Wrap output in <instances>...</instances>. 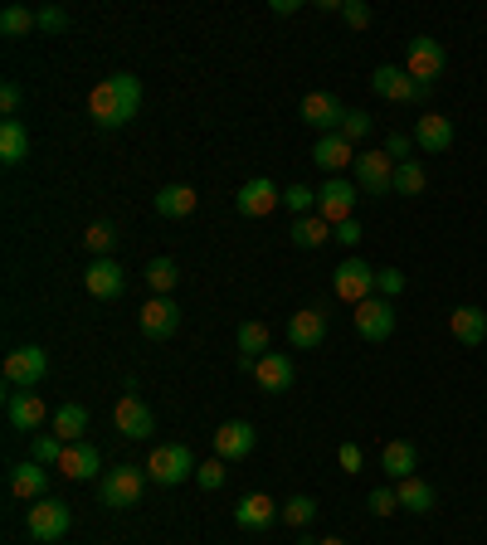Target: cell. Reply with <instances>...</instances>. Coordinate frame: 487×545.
Listing matches in <instances>:
<instances>
[{
  "label": "cell",
  "mask_w": 487,
  "mask_h": 545,
  "mask_svg": "<svg viewBox=\"0 0 487 545\" xmlns=\"http://www.w3.org/2000/svg\"><path fill=\"white\" fill-rule=\"evenodd\" d=\"M142 108V78L137 73H113V78H103L93 93H88V112H93V122L103 127V132H117V127H127L132 117Z\"/></svg>",
  "instance_id": "1"
},
{
  "label": "cell",
  "mask_w": 487,
  "mask_h": 545,
  "mask_svg": "<svg viewBox=\"0 0 487 545\" xmlns=\"http://www.w3.org/2000/svg\"><path fill=\"white\" fill-rule=\"evenodd\" d=\"M69 526H74V511H69V502L39 497V502H30V511H25V531H30V541H39V545L64 541V536H69Z\"/></svg>",
  "instance_id": "2"
},
{
  "label": "cell",
  "mask_w": 487,
  "mask_h": 545,
  "mask_svg": "<svg viewBox=\"0 0 487 545\" xmlns=\"http://www.w3.org/2000/svg\"><path fill=\"white\" fill-rule=\"evenodd\" d=\"M147 468H137V463H122V468H113V473L98 482V502L113 511H127L142 502V492H147Z\"/></svg>",
  "instance_id": "3"
},
{
  "label": "cell",
  "mask_w": 487,
  "mask_h": 545,
  "mask_svg": "<svg viewBox=\"0 0 487 545\" xmlns=\"http://www.w3.org/2000/svg\"><path fill=\"white\" fill-rule=\"evenodd\" d=\"M195 453H190L186 443H161V448H151L147 458V477L156 482V487H176V482H186V477H195Z\"/></svg>",
  "instance_id": "4"
},
{
  "label": "cell",
  "mask_w": 487,
  "mask_h": 545,
  "mask_svg": "<svg viewBox=\"0 0 487 545\" xmlns=\"http://www.w3.org/2000/svg\"><path fill=\"white\" fill-rule=\"evenodd\" d=\"M395 166H400V161H390L385 146H380V151H361L356 166H351L356 190H361V195H390V190H395Z\"/></svg>",
  "instance_id": "5"
},
{
  "label": "cell",
  "mask_w": 487,
  "mask_h": 545,
  "mask_svg": "<svg viewBox=\"0 0 487 545\" xmlns=\"http://www.w3.org/2000/svg\"><path fill=\"white\" fill-rule=\"evenodd\" d=\"M375 273H380V268H371L366 258H341L337 278H332V292H337L341 302L361 307L366 297H375Z\"/></svg>",
  "instance_id": "6"
},
{
  "label": "cell",
  "mask_w": 487,
  "mask_h": 545,
  "mask_svg": "<svg viewBox=\"0 0 487 545\" xmlns=\"http://www.w3.org/2000/svg\"><path fill=\"white\" fill-rule=\"evenodd\" d=\"M356 200H361L356 181H346V176H327V185L317 190V215L337 229V224H346V219H356V215H351V210H356Z\"/></svg>",
  "instance_id": "7"
},
{
  "label": "cell",
  "mask_w": 487,
  "mask_h": 545,
  "mask_svg": "<svg viewBox=\"0 0 487 545\" xmlns=\"http://www.w3.org/2000/svg\"><path fill=\"white\" fill-rule=\"evenodd\" d=\"M371 88L380 98H390V103H429V83L410 78V73L395 69V64H380L371 73Z\"/></svg>",
  "instance_id": "8"
},
{
  "label": "cell",
  "mask_w": 487,
  "mask_h": 545,
  "mask_svg": "<svg viewBox=\"0 0 487 545\" xmlns=\"http://www.w3.org/2000/svg\"><path fill=\"white\" fill-rule=\"evenodd\" d=\"M44 375H49L44 346H20V351L5 356V385H10V390H35Z\"/></svg>",
  "instance_id": "9"
},
{
  "label": "cell",
  "mask_w": 487,
  "mask_h": 545,
  "mask_svg": "<svg viewBox=\"0 0 487 545\" xmlns=\"http://www.w3.org/2000/svg\"><path fill=\"white\" fill-rule=\"evenodd\" d=\"M278 205H283V190L268 181V176H254V181H244L234 190V210L244 219H268Z\"/></svg>",
  "instance_id": "10"
},
{
  "label": "cell",
  "mask_w": 487,
  "mask_h": 545,
  "mask_svg": "<svg viewBox=\"0 0 487 545\" xmlns=\"http://www.w3.org/2000/svg\"><path fill=\"white\" fill-rule=\"evenodd\" d=\"M254 448H259V429L249 419H229L225 429H215V458L225 463H244Z\"/></svg>",
  "instance_id": "11"
},
{
  "label": "cell",
  "mask_w": 487,
  "mask_h": 545,
  "mask_svg": "<svg viewBox=\"0 0 487 545\" xmlns=\"http://www.w3.org/2000/svg\"><path fill=\"white\" fill-rule=\"evenodd\" d=\"M44 419H49V409H44V400H39L35 390H10L5 395V424L10 429L35 434V429H44Z\"/></svg>",
  "instance_id": "12"
},
{
  "label": "cell",
  "mask_w": 487,
  "mask_h": 545,
  "mask_svg": "<svg viewBox=\"0 0 487 545\" xmlns=\"http://www.w3.org/2000/svg\"><path fill=\"white\" fill-rule=\"evenodd\" d=\"M137 327H142L147 341H166V336H176V327H181V307H176V297H147Z\"/></svg>",
  "instance_id": "13"
},
{
  "label": "cell",
  "mask_w": 487,
  "mask_h": 545,
  "mask_svg": "<svg viewBox=\"0 0 487 545\" xmlns=\"http://www.w3.org/2000/svg\"><path fill=\"white\" fill-rule=\"evenodd\" d=\"M351 322L361 331V341H390V331H395V307H390L385 297H366V302L351 312Z\"/></svg>",
  "instance_id": "14"
},
{
  "label": "cell",
  "mask_w": 487,
  "mask_h": 545,
  "mask_svg": "<svg viewBox=\"0 0 487 545\" xmlns=\"http://www.w3.org/2000/svg\"><path fill=\"white\" fill-rule=\"evenodd\" d=\"M113 424H117V434L122 438H151V429H156V414H151V404L142 400V395H122L113 409Z\"/></svg>",
  "instance_id": "15"
},
{
  "label": "cell",
  "mask_w": 487,
  "mask_h": 545,
  "mask_svg": "<svg viewBox=\"0 0 487 545\" xmlns=\"http://www.w3.org/2000/svg\"><path fill=\"white\" fill-rule=\"evenodd\" d=\"M444 64H449V54H444V44L429 35L410 39V54H405V73L410 78H419V83H429V78H439L444 73Z\"/></svg>",
  "instance_id": "16"
},
{
  "label": "cell",
  "mask_w": 487,
  "mask_h": 545,
  "mask_svg": "<svg viewBox=\"0 0 487 545\" xmlns=\"http://www.w3.org/2000/svg\"><path fill=\"white\" fill-rule=\"evenodd\" d=\"M410 137H414V146L429 151V156H444V151H453V142H458V132H453V122L444 112H424V117L414 122Z\"/></svg>",
  "instance_id": "17"
},
{
  "label": "cell",
  "mask_w": 487,
  "mask_h": 545,
  "mask_svg": "<svg viewBox=\"0 0 487 545\" xmlns=\"http://www.w3.org/2000/svg\"><path fill=\"white\" fill-rule=\"evenodd\" d=\"M288 341H293V351H317L322 341H327V312L322 307H302L288 317Z\"/></svg>",
  "instance_id": "18"
},
{
  "label": "cell",
  "mask_w": 487,
  "mask_h": 545,
  "mask_svg": "<svg viewBox=\"0 0 487 545\" xmlns=\"http://www.w3.org/2000/svg\"><path fill=\"white\" fill-rule=\"evenodd\" d=\"M83 288L93 292L98 302H113L127 288V273H122V263H113V258H93L88 273H83Z\"/></svg>",
  "instance_id": "19"
},
{
  "label": "cell",
  "mask_w": 487,
  "mask_h": 545,
  "mask_svg": "<svg viewBox=\"0 0 487 545\" xmlns=\"http://www.w3.org/2000/svg\"><path fill=\"white\" fill-rule=\"evenodd\" d=\"M254 380H259V390H268V395H283V390H293L298 365H293V356H283V351H268V356L254 365Z\"/></svg>",
  "instance_id": "20"
},
{
  "label": "cell",
  "mask_w": 487,
  "mask_h": 545,
  "mask_svg": "<svg viewBox=\"0 0 487 545\" xmlns=\"http://www.w3.org/2000/svg\"><path fill=\"white\" fill-rule=\"evenodd\" d=\"M341 117H346V108H341L332 93H307V98H302V122H307V127H317L322 137L341 132Z\"/></svg>",
  "instance_id": "21"
},
{
  "label": "cell",
  "mask_w": 487,
  "mask_h": 545,
  "mask_svg": "<svg viewBox=\"0 0 487 545\" xmlns=\"http://www.w3.org/2000/svg\"><path fill=\"white\" fill-rule=\"evenodd\" d=\"M273 521H283V507H278L273 497H263V492L239 497V507H234V526H244V531H263V526H273Z\"/></svg>",
  "instance_id": "22"
},
{
  "label": "cell",
  "mask_w": 487,
  "mask_h": 545,
  "mask_svg": "<svg viewBox=\"0 0 487 545\" xmlns=\"http://www.w3.org/2000/svg\"><path fill=\"white\" fill-rule=\"evenodd\" d=\"M98 468H103V453L93 443H69L64 458H59V473L69 477V482H93Z\"/></svg>",
  "instance_id": "23"
},
{
  "label": "cell",
  "mask_w": 487,
  "mask_h": 545,
  "mask_svg": "<svg viewBox=\"0 0 487 545\" xmlns=\"http://www.w3.org/2000/svg\"><path fill=\"white\" fill-rule=\"evenodd\" d=\"M312 161H317L327 176H341L346 166H356V146L346 142L341 132H332V137H317V146H312Z\"/></svg>",
  "instance_id": "24"
},
{
  "label": "cell",
  "mask_w": 487,
  "mask_h": 545,
  "mask_svg": "<svg viewBox=\"0 0 487 545\" xmlns=\"http://www.w3.org/2000/svg\"><path fill=\"white\" fill-rule=\"evenodd\" d=\"M380 468H385V477L405 482V477L419 473V448H414L410 438H390V443L380 448Z\"/></svg>",
  "instance_id": "25"
},
{
  "label": "cell",
  "mask_w": 487,
  "mask_h": 545,
  "mask_svg": "<svg viewBox=\"0 0 487 545\" xmlns=\"http://www.w3.org/2000/svg\"><path fill=\"white\" fill-rule=\"evenodd\" d=\"M449 331L458 336V346H483L487 341V312L483 307H453L449 312Z\"/></svg>",
  "instance_id": "26"
},
{
  "label": "cell",
  "mask_w": 487,
  "mask_h": 545,
  "mask_svg": "<svg viewBox=\"0 0 487 545\" xmlns=\"http://www.w3.org/2000/svg\"><path fill=\"white\" fill-rule=\"evenodd\" d=\"M44 492H49V473L39 468L35 458L10 468V497H20V502H39Z\"/></svg>",
  "instance_id": "27"
},
{
  "label": "cell",
  "mask_w": 487,
  "mask_h": 545,
  "mask_svg": "<svg viewBox=\"0 0 487 545\" xmlns=\"http://www.w3.org/2000/svg\"><path fill=\"white\" fill-rule=\"evenodd\" d=\"M151 205H156V215L161 219H186V215H195L200 195H195L190 185H161V190L151 195Z\"/></svg>",
  "instance_id": "28"
},
{
  "label": "cell",
  "mask_w": 487,
  "mask_h": 545,
  "mask_svg": "<svg viewBox=\"0 0 487 545\" xmlns=\"http://www.w3.org/2000/svg\"><path fill=\"white\" fill-rule=\"evenodd\" d=\"M25 156H30V127L20 117H5L0 122V161L5 166H20Z\"/></svg>",
  "instance_id": "29"
},
{
  "label": "cell",
  "mask_w": 487,
  "mask_h": 545,
  "mask_svg": "<svg viewBox=\"0 0 487 545\" xmlns=\"http://www.w3.org/2000/svg\"><path fill=\"white\" fill-rule=\"evenodd\" d=\"M49 424H54L49 434H59L64 443H83V434H88V409L83 404H59Z\"/></svg>",
  "instance_id": "30"
},
{
  "label": "cell",
  "mask_w": 487,
  "mask_h": 545,
  "mask_svg": "<svg viewBox=\"0 0 487 545\" xmlns=\"http://www.w3.org/2000/svg\"><path fill=\"white\" fill-rule=\"evenodd\" d=\"M268 356V322H244L239 327V365L254 370Z\"/></svg>",
  "instance_id": "31"
},
{
  "label": "cell",
  "mask_w": 487,
  "mask_h": 545,
  "mask_svg": "<svg viewBox=\"0 0 487 545\" xmlns=\"http://www.w3.org/2000/svg\"><path fill=\"white\" fill-rule=\"evenodd\" d=\"M395 492H400V507L414 511V516H429V511H434V487L419 473L405 477V482H395Z\"/></svg>",
  "instance_id": "32"
},
{
  "label": "cell",
  "mask_w": 487,
  "mask_h": 545,
  "mask_svg": "<svg viewBox=\"0 0 487 545\" xmlns=\"http://www.w3.org/2000/svg\"><path fill=\"white\" fill-rule=\"evenodd\" d=\"M288 239H293L298 249H322V244L332 239V224H327L322 215H302V219H293Z\"/></svg>",
  "instance_id": "33"
},
{
  "label": "cell",
  "mask_w": 487,
  "mask_h": 545,
  "mask_svg": "<svg viewBox=\"0 0 487 545\" xmlns=\"http://www.w3.org/2000/svg\"><path fill=\"white\" fill-rule=\"evenodd\" d=\"M30 30H39V10H30V5H5L0 10V35L20 39V35H30Z\"/></svg>",
  "instance_id": "34"
},
{
  "label": "cell",
  "mask_w": 487,
  "mask_h": 545,
  "mask_svg": "<svg viewBox=\"0 0 487 545\" xmlns=\"http://www.w3.org/2000/svg\"><path fill=\"white\" fill-rule=\"evenodd\" d=\"M181 283V268H176V258H151L147 263V288L156 297H171V288Z\"/></svg>",
  "instance_id": "35"
},
{
  "label": "cell",
  "mask_w": 487,
  "mask_h": 545,
  "mask_svg": "<svg viewBox=\"0 0 487 545\" xmlns=\"http://www.w3.org/2000/svg\"><path fill=\"white\" fill-rule=\"evenodd\" d=\"M64 448H69V443H64L59 434H35V438H30V458H35L39 468H59Z\"/></svg>",
  "instance_id": "36"
},
{
  "label": "cell",
  "mask_w": 487,
  "mask_h": 545,
  "mask_svg": "<svg viewBox=\"0 0 487 545\" xmlns=\"http://www.w3.org/2000/svg\"><path fill=\"white\" fill-rule=\"evenodd\" d=\"M424 185H429V171L419 161H400L395 166V195H424Z\"/></svg>",
  "instance_id": "37"
},
{
  "label": "cell",
  "mask_w": 487,
  "mask_h": 545,
  "mask_svg": "<svg viewBox=\"0 0 487 545\" xmlns=\"http://www.w3.org/2000/svg\"><path fill=\"white\" fill-rule=\"evenodd\" d=\"M83 244H88V249H93L98 258H113L117 229L108 224V219H98V224H88V229H83Z\"/></svg>",
  "instance_id": "38"
},
{
  "label": "cell",
  "mask_w": 487,
  "mask_h": 545,
  "mask_svg": "<svg viewBox=\"0 0 487 545\" xmlns=\"http://www.w3.org/2000/svg\"><path fill=\"white\" fill-rule=\"evenodd\" d=\"M283 521H288L293 531L312 526V521H317V502H312V497H288V502H283Z\"/></svg>",
  "instance_id": "39"
},
{
  "label": "cell",
  "mask_w": 487,
  "mask_h": 545,
  "mask_svg": "<svg viewBox=\"0 0 487 545\" xmlns=\"http://www.w3.org/2000/svg\"><path fill=\"white\" fill-rule=\"evenodd\" d=\"M283 210H293V215H312V210H317V190H312V185H288V190H283Z\"/></svg>",
  "instance_id": "40"
},
{
  "label": "cell",
  "mask_w": 487,
  "mask_h": 545,
  "mask_svg": "<svg viewBox=\"0 0 487 545\" xmlns=\"http://www.w3.org/2000/svg\"><path fill=\"white\" fill-rule=\"evenodd\" d=\"M341 137L356 146V142H366L371 137V112L366 108H346V117H341Z\"/></svg>",
  "instance_id": "41"
},
{
  "label": "cell",
  "mask_w": 487,
  "mask_h": 545,
  "mask_svg": "<svg viewBox=\"0 0 487 545\" xmlns=\"http://www.w3.org/2000/svg\"><path fill=\"white\" fill-rule=\"evenodd\" d=\"M195 482H200L205 492H220V487H225V458H210V463H200V468H195Z\"/></svg>",
  "instance_id": "42"
},
{
  "label": "cell",
  "mask_w": 487,
  "mask_h": 545,
  "mask_svg": "<svg viewBox=\"0 0 487 545\" xmlns=\"http://www.w3.org/2000/svg\"><path fill=\"white\" fill-rule=\"evenodd\" d=\"M366 507H371L375 516H395V511H400V492H395V487H375L371 497H366Z\"/></svg>",
  "instance_id": "43"
},
{
  "label": "cell",
  "mask_w": 487,
  "mask_h": 545,
  "mask_svg": "<svg viewBox=\"0 0 487 545\" xmlns=\"http://www.w3.org/2000/svg\"><path fill=\"white\" fill-rule=\"evenodd\" d=\"M341 20H346L351 30H366V25H371V5H366V0H341Z\"/></svg>",
  "instance_id": "44"
},
{
  "label": "cell",
  "mask_w": 487,
  "mask_h": 545,
  "mask_svg": "<svg viewBox=\"0 0 487 545\" xmlns=\"http://www.w3.org/2000/svg\"><path fill=\"white\" fill-rule=\"evenodd\" d=\"M375 288H380V297L390 302V297L405 292V273H400V268H380V273H375Z\"/></svg>",
  "instance_id": "45"
},
{
  "label": "cell",
  "mask_w": 487,
  "mask_h": 545,
  "mask_svg": "<svg viewBox=\"0 0 487 545\" xmlns=\"http://www.w3.org/2000/svg\"><path fill=\"white\" fill-rule=\"evenodd\" d=\"M410 151H414L410 132H390V137H385V156H390V161H414Z\"/></svg>",
  "instance_id": "46"
},
{
  "label": "cell",
  "mask_w": 487,
  "mask_h": 545,
  "mask_svg": "<svg viewBox=\"0 0 487 545\" xmlns=\"http://www.w3.org/2000/svg\"><path fill=\"white\" fill-rule=\"evenodd\" d=\"M39 30H49V35L69 30V10H59V5H44V10H39Z\"/></svg>",
  "instance_id": "47"
},
{
  "label": "cell",
  "mask_w": 487,
  "mask_h": 545,
  "mask_svg": "<svg viewBox=\"0 0 487 545\" xmlns=\"http://www.w3.org/2000/svg\"><path fill=\"white\" fill-rule=\"evenodd\" d=\"M337 463H341V473H361V463H366L361 443H341V448H337Z\"/></svg>",
  "instance_id": "48"
},
{
  "label": "cell",
  "mask_w": 487,
  "mask_h": 545,
  "mask_svg": "<svg viewBox=\"0 0 487 545\" xmlns=\"http://www.w3.org/2000/svg\"><path fill=\"white\" fill-rule=\"evenodd\" d=\"M332 239H337V244H346V249H356V244L366 239V229H361V219H346V224H337V229H332Z\"/></svg>",
  "instance_id": "49"
},
{
  "label": "cell",
  "mask_w": 487,
  "mask_h": 545,
  "mask_svg": "<svg viewBox=\"0 0 487 545\" xmlns=\"http://www.w3.org/2000/svg\"><path fill=\"white\" fill-rule=\"evenodd\" d=\"M20 103H25L20 83H5V88H0V112H5V117H15V112H20Z\"/></svg>",
  "instance_id": "50"
},
{
  "label": "cell",
  "mask_w": 487,
  "mask_h": 545,
  "mask_svg": "<svg viewBox=\"0 0 487 545\" xmlns=\"http://www.w3.org/2000/svg\"><path fill=\"white\" fill-rule=\"evenodd\" d=\"M317 545H346V541H337V536H332V541H317Z\"/></svg>",
  "instance_id": "51"
}]
</instances>
